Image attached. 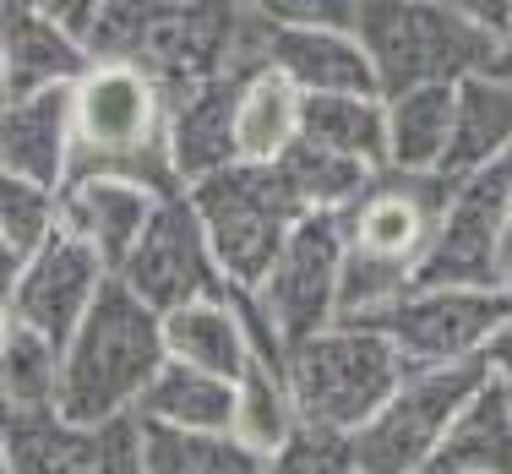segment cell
Wrapping results in <instances>:
<instances>
[{"mask_svg": "<svg viewBox=\"0 0 512 474\" xmlns=\"http://www.w3.org/2000/svg\"><path fill=\"white\" fill-rule=\"evenodd\" d=\"M142 474H267V458L251 453L235 431H175L137 420Z\"/></svg>", "mask_w": 512, "mask_h": 474, "instance_id": "obj_23", "label": "cell"}, {"mask_svg": "<svg viewBox=\"0 0 512 474\" xmlns=\"http://www.w3.org/2000/svg\"><path fill=\"white\" fill-rule=\"evenodd\" d=\"M197 208L207 246H213L218 267H224L229 289H256L267 267L278 262L289 229L306 218L295 186L284 180L278 164H229L218 175L197 180L186 191Z\"/></svg>", "mask_w": 512, "mask_h": 474, "instance_id": "obj_6", "label": "cell"}, {"mask_svg": "<svg viewBox=\"0 0 512 474\" xmlns=\"http://www.w3.org/2000/svg\"><path fill=\"white\" fill-rule=\"evenodd\" d=\"M262 66L289 77L306 99L322 93H376V66L365 55L360 33H327V28H262Z\"/></svg>", "mask_w": 512, "mask_h": 474, "instance_id": "obj_18", "label": "cell"}, {"mask_svg": "<svg viewBox=\"0 0 512 474\" xmlns=\"http://www.w3.org/2000/svg\"><path fill=\"white\" fill-rule=\"evenodd\" d=\"M93 60L148 71L175 93L262 66V22L246 0H120L88 28Z\"/></svg>", "mask_w": 512, "mask_h": 474, "instance_id": "obj_1", "label": "cell"}, {"mask_svg": "<svg viewBox=\"0 0 512 474\" xmlns=\"http://www.w3.org/2000/svg\"><path fill=\"white\" fill-rule=\"evenodd\" d=\"M453 11H463V17L480 33H491L496 44H502V33L512 28V0H453Z\"/></svg>", "mask_w": 512, "mask_h": 474, "instance_id": "obj_32", "label": "cell"}, {"mask_svg": "<svg viewBox=\"0 0 512 474\" xmlns=\"http://www.w3.org/2000/svg\"><path fill=\"white\" fill-rule=\"evenodd\" d=\"M44 6H50L60 22H71V28H77L82 39H88V28L104 17L109 6H120V0H44Z\"/></svg>", "mask_w": 512, "mask_h": 474, "instance_id": "obj_34", "label": "cell"}, {"mask_svg": "<svg viewBox=\"0 0 512 474\" xmlns=\"http://www.w3.org/2000/svg\"><path fill=\"white\" fill-rule=\"evenodd\" d=\"M512 316L507 289H447V284H414L393 311H382L376 333L393 338V349L409 366H458L480 360L491 333Z\"/></svg>", "mask_w": 512, "mask_h": 474, "instance_id": "obj_9", "label": "cell"}, {"mask_svg": "<svg viewBox=\"0 0 512 474\" xmlns=\"http://www.w3.org/2000/svg\"><path fill=\"white\" fill-rule=\"evenodd\" d=\"M267 474H360V469H355L349 442H338V436H316V431H300L278 458H267Z\"/></svg>", "mask_w": 512, "mask_h": 474, "instance_id": "obj_31", "label": "cell"}, {"mask_svg": "<svg viewBox=\"0 0 512 474\" xmlns=\"http://www.w3.org/2000/svg\"><path fill=\"white\" fill-rule=\"evenodd\" d=\"M262 28H327V33H360L365 0H251Z\"/></svg>", "mask_w": 512, "mask_h": 474, "instance_id": "obj_30", "label": "cell"}, {"mask_svg": "<svg viewBox=\"0 0 512 474\" xmlns=\"http://www.w3.org/2000/svg\"><path fill=\"white\" fill-rule=\"evenodd\" d=\"M360 44L376 66L382 99L496 66V39L453 11V0H365Z\"/></svg>", "mask_w": 512, "mask_h": 474, "instance_id": "obj_5", "label": "cell"}, {"mask_svg": "<svg viewBox=\"0 0 512 474\" xmlns=\"http://www.w3.org/2000/svg\"><path fill=\"white\" fill-rule=\"evenodd\" d=\"M458 126V82H431L387 99V169L442 175Z\"/></svg>", "mask_w": 512, "mask_h": 474, "instance_id": "obj_20", "label": "cell"}, {"mask_svg": "<svg viewBox=\"0 0 512 474\" xmlns=\"http://www.w3.org/2000/svg\"><path fill=\"white\" fill-rule=\"evenodd\" d=\"M300 142H316L327 153L387 169V99H376V93H322V99H306Z\"/></svg>", "mask_w": 512, "mask_h": 474, "instance_id": "obj_26", "label": "cell"}, {"mask_svg": "<svg viewBox=\"0 0 512 474\" xmlns=\"http://www.w3.org/2000/svg\"><path fill=\"white\" fill-rule=\"evenodd\" d=\"M164 349H169L175 366L240 382L256 338H251V322H246V311H240L235 289H229V295H213V300H191V306L164 311Z\"/></svg>", "mask_w": 512, "mask_h": 474, "instance_id": "obj_19", "label": "cell"}, {"mask_svg": "<svg viewBox=\"0 0 512 474\" xmlns=\"http://www.w3.org/2000/svg\"><path fill=\"white\" fill-rule=\"evenodd\" d=\"M496 289H507V295H512V218H507L502 240H496Z\"/></svg>", "mask_w": 512, "mask_h": 474, "instance_id": "obj_35", "label": "cell"}, {"mask_svg": "<svg viewBox=\"0 0 512 474\" xmlns=\"http://www.w3.org/2000/svg\"><path fill=\"white\" fill-rule=\"evenodd\" d=\"M77 164V82L44 88L0 109V169L39 186H66Z\"/></svg>", "mask_w": 512, "mask_h": 474, "instance_id": "obj_16", "label": "cell"}, {"mask_svg": "<svg viewBox=\"0 0 512 474\" xmlns=\"http://www.w3.org/2000/svg\"><path fill=\"white\" fill-rule=\"evenodd\" d=\"M278 169H284V180L295 186V197L306 213H349L365 191H371V180L382 175V169L360 164V158H344V153H327V148H316V142H300Z\"/></svg>", "mask_w": 512, "mask_h": 474, "instance_id": "obj_29", "label": "cell"}, {"mask_svg": "<svg viewBox=\"0 0 512 474\" xmlns=\"http://www.w3.org/2000/svg\"><path fill=\"white\" fill-rule=\"evenodd\" d=\"M115 278L137 300H148L158 316L175 311V306H191V300L229 295V278L218 267L213 246H207V229H202V218L191 208L186 191L158 208L153 229L142 235V246L131 251V262Z\"/></svg>", "mask_w": 512, "mask_h": 474, "instance_id": "obj_11", "label": "cell"}, {"mask_svg": "<svg viewBox=\"0 0 512 474\" xmlns=\"http://www.w3.org/2000/svg\"><path fill=\"white\" fill-rule=\"evenodd\" d=\"M99 66L71 22H60L44 0H6L0 17V71H6V99H28L44 88H71Z\"/></svg>", "mask_w": 512, "mask_h": 474, "instance_id": "obj_14", "label": "cell"}, {"mask_svg": "<svg viewBox=\"0 0 512 474\" xmlns=\"http://www.w3.org/2000/svg\"><path fill=\"white\" fill-rule=\"evenodd\" d=\"M344 262H349L344 218L306 213L289 229L267 278L256 289H246V295L256 300V311L267 316V327L284 344H300V338H316L344 322Z\"/></svg>", "mask_w": 512, "mask_h": 474, "instance_id": "obj_8", "label": "cell"}, {"mask_svg": "<svg viewBox=\"0 0 512 474\" xmlns=\"http://www.w3.org/2000/svg\"><path fill=\"white\" fill-rule=\"evenodd\" d=\"M491 382L485 360L458 366H409L398 393L365 420V431L349 436L360 474H425L436 447L447 442L453 420L474 404V393Z\"/></svg>", "mask_w": 512, "mask_h": 474, "instance_id": "obj_7", "label": "cell"}, {"mask_svg": "<svg viewBox=\"0 0 512 474\" xmlns=\"http://www.w3.org/2000/svg\"><path fill=\"white\" fill-rule=\"evenodd\" d=\"M77 175H131L142 186L180 197V175L169 158V93L148 71L99 60L77 82Z\"/></svg>", "mask_w": 512, "mask_h": 474, "instance_id": "obj_3", "label": "cell"}, {"mask_svg": "<svg viewBox=\"0 0 512 474\" xmlns=\"http://www.w3.org/2000/svg\"><path fill=\"white\" fill-rule=\"evenodd\" d=\"M491 71H496V77H507V82H512V28L502 33V44H496V66H491Z\"/></svg>", "mask_w": 512, "mask_h": 474, "instance_id": "obj_36", "label": "cell"}, {"mask_svg": "<svg viewBox=\"0 0 512 474\" xmlns=\"http://www.w3.org/2000/svg\"><path fill=\"white\" fill-rule=\"evenodd\" d=\"M246 77L251 71H229L169 99V158H175L180 191L235 164V104Z\"/></svg>", "mask_w": 512, "mask_h": 474, "instance_id": "obj_17", "label": "cell"}, {"mask_svg": "<svg viewBox=\"0 0 512 474\" xmlns=\"http://www.w3.org/2000/svg\"><path fill=\"white\" fill-rule=\"evenodd\" d=\"M480 360H485V371H491V382L512 393V316L491 333V344H485V355H480Z\"/></svg>", "mask_w": 512, "mask_h": 474, "instance_id": "obj_33", "label": "cell"}, {"mask_svg": "<svg viewBox=\"0 0 512 474\" xmlns=\"http://www.w3.org/2000/svg\"><path fill=\"white\" fill-rule=\"evenodd\" d=\"M512 218V158L453 180L436 240L420 262V284L496 289V240Z\"/></svg>", "mask_w": 512, "mask_h": 474, "instance_id": "obj_10", "label": "cell"}, {"mask_svg": "<svg viewBox=\"0 0 512 474\" xmlns=\"http://www.w3.org/2000/svg\"><path fill=\"white\" fill-rule=\"evenodd\" d=\"M512 158V82L496 71L458 82V126H453V153H447V180H463L474 169H491Z\"/></svg>", "mask_w": 512, "mask_h": 474, "instance_id": "obj_22", "label": "cell"}, {"mask_svg": "<svg viewBox=\"0 0 512 474\" xmlns=\"http://www.w3.org/2000/svg\"><path fill=\"white\" fill-rule=\"evenodd\" d=\"M306 131V93L273 66H256L235 104V164H284Z\"/></svg>", "mask_w": 512, "mask_h": 474, "instance_id": "obj_21", "label": "cell"}, {"mask_svg": "<svg viewBox=\"0 0 512 474\" xmlns=\"http://www.w3.org/2000/svg\"><path fill=\"white\" fill-rule=\"evenodd\" d=\"M109 278L115 273L104 267L99 251H93L88 240L60 229L50 246L0 289V295H6V322H22V327H33V333H44L50 344L66 349L71 333H77V327L88 322V311L99 306Z\"/></svg>", "mask_w": 512, "mask_h": 474, "instance_id": "obj_12", "label": "cell"}, {"mask_svg": "<svg viewBox=\"0 0 512 474\" xmlns=\"http://www.w3.org/2000/svg\"><path fill=\"white\" fill-rule=\"evenodd\" d=\"M60 235V191L22 175H0V289Z\"/></svg>", "mask_w": 512, "mask_h": 474, "instance_id": "obj_28", "label": "cell"}, {"mask_svg": "<svg viewBox=\"0 0 512 474\" xmlns=\"http://www.w3.org/2000/svg\"><path fill=\"white\" fill-rule=\"evenodd\" d=\"M425 474H512V393L485 382Z\"/></svg>", "mask_w": 512, "mask_h": 474, "instance_id": "obj_24", "label": "cell"}, {"mask_svg": "<svg viewBox=\"0 0 512 474\" xmlns=\"http://www.w3.org/2000/svg\"><path fill=\"white\" fill-rule=\"evenodd\" d=\"M60 360L66 349L22 322H6L0 333V387H6V420L55 415L60 398Z\"/></svg>", "mask_w": 512, "mask_h": 474, "instance_id": "obj_27", "label": "cell"}, {"mask_svg": "<svg viewBox=\"0 0 512 474\" xmlns=\"http://www.w3.org/2000/svg\"><path fill=\"white\" fill-rule=\"evenodd\" d=\"M164 202H169L164 191L142 186L131 175H77L60 186V229L88 240L109 273H120L131 262V251L142 246V235L153 229Z\"/></svg>", "mask_w": 512, "mask_h": 474, "instance_id": "obj_15", "label": "cell"}, {"mask_svg": "<svg viewBox=\"0 0 512 474\" xmlns=\"http://www.w3.org/2000/svg\"><path fill=\"white\" fill-rule=\"evenodd\" d=\"M137 420L175 425V431H235V382L169 360L142 393Z\"/></svg>", "mask_w": 512, "mask_h": 474, "instance_id": "obj_25", "label": "cell"}, {"mask_svg": "<svg viewBox=\"0 0 512 474\" xmlns=\"http://www.w3.org/2000/svg\"><path fill=\"white\" fill-rule=\"evenodd\" d=\"M164 366H169L164 316L148 300L131 295L120 278H109L99 306L88 311V322L66 344L55 415L66 425H82V431L137 420L142 393L153 387V376Z\"/></svg>", "mask_w": 512, "mask_h": 474, "instance_id": "obj_2", "label": "cell"}, {"mask_svg": "<svg viewBox=\"0 0 512 474\" xmlns=\"http://www.w3.org/2000/svg\"><path fill=\"white\" fill-rule=\"evenodd\" d=\"M284 366L300 404V425L316 436H338V442L365 431V420L409 376V360L393 349V338L365 322H338L316 338L284 344Z\"/></svg>", "mask_w": 512, "mask_h": 474, "instance_id": "obj_4", "label": "cell"}, {"mask_svg": "<svg viewBox=\"0 0 512 474\" xmlns=\"http://www.w3.org/2000/svg\"><path fill=\"white\" fill-rule=\"evenodd\" d=\"M246 6H251V0H246Z\"/></svg>", "mask_w": 512, "mask_h": 474, "instance_id": "obj_37", "label": "cell"}, {"mask_svg": "<svg viewBox=\"0 0 512 474\" xmlns=\"http://www.w3.org/2000/svg\"><path fill=\"white\" fill-rule=\"evenodd\" d=\"M447 191H453L447 175H398V169H382L355 208L338 213L344 218V235H349V251L409 267L414 284H420V262L436 240Z\"/></svg>", "mask_w": 512, "mask_h": 474, "instance_id": "obj_13", "label": "cell"}]
</instances>
